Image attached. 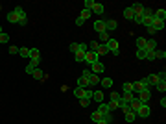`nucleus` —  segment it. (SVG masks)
<instances>
[{"instance_id": "obj_22", "label": "nucleus", "mask_w": 166, "mask_h": 124, "mask_svg": "<svg viewBox=\"0 0 166 124\" xmlns=\"http://www.w3.org/2000/svg\"><path fill=\"white\" fill-rule=\"evenodd\" d=\"M90 15H92V11L83 8V9H81V15H80V19H81V20H89V19H90Z\"/></svg>"}, {"instance_id": "obj_3", "label": "nucleus", "mask_w": 166, "mask_h": 124, "mask_svg": "<svg viewBox=\"0 0 166 124\" xmlns=\"http://www.w3.org/2000/svg\"><path fill=\"white\" fill-rule=\"evenodd\" d=\"M105 46H107V50L113 52L114 56H118V52H120V50H118V41H116V39H109V41L105 43Z\"/></svg>"}, {"instance_id": "obj_55", "label": "nucleus", "mask_w": 166, "mask_h": 124, "mask_svg": "<svg viewBox=\"0 0 166 124\" xmlns=\"http://www.w3.org/2000/svg\"><path fill=\"white\" fill-rule=\"evenodd\" d=\"M89 74H90V69H85V70H83V74H81V76H85V78H89Z\"/></svg>"}, {"instance_id": "obj_48", "label": "nucleus", "mask_w": 166, "mask_h": 124, "mask_svg": "<svg viewBox=\"0 0 166 124\" xmlns=\"http://www.w3.org/2000/svg\"><path fill=\"white\" fill-rule=\"evenodd\" d=\"M8 41H9V35L2 32V34H0V43H8Z\"/></svg>"}, {"instance_id": "obj_53", "label": "nucleus", "mask_w": 166, "mask_h": 124, "mask_svg": "<svg viewBox=\"0 0 166 124\" xmlns=\"http://www.w3.org/2000/svg\"><path fill=\"white\" fill-rule=\"evenodd\" d=\"M146 28H148V34H150V35H153V34H157V32L153 30V26H146Z\"/></svg>"}, {"instance_id": "obj_44", "label": "nucleus", "mask_w": 166, "mask_h": 124, "mask_svg": "<svg viewBox=\"0 0 166 124\" xmlns=\"http://www.w3.org/2000/svg\"><path fill=\"white\" fill-rule=\"evenodd\" d=\"M83 56H85V54H81V52H76V54H74V59H76L78 63H83Z\"/></svg>"}, {"instance_id": "obj_37", "label": "nucleus", "mask_w": 166, "mask_h": 124, "mask_svg": "<svg viewBox=\"0 0 166 124\" xmlns=\"http://www.w3.org/2000/svg\"><path fill=\"white\" fill-rule=\"evenodd\" d=\"M98 44H100L98 41H90V43H89L87 46L90 48V52H96V50H98Z\"/></svg>"}, {"instance_id": "obj_25", "label": "nucleus", "mask_w": 166, "mask_h": 124, "mask_svg": "<svg viewBox=\"0 0 166 124\" xmlns=\"http://www.w3.org/2000/svg\"><path fill=\"white\" fill-rule=\"evenodd\" d=\"M111 122H113V115H111V113H107V115H103V117H102V120H100V122H96V124H111Z\"/></svg>"}, {"instance_id": "obj_11", "label": "nucleus", "mask_w": 166, "mask_h": 124, "mask_svg": "<svg viewBox=\"0 0 166 124\" xmlns=\"http://www.w3.org/2000/svg\"><path fill=\"white\" fill-rule=\"evenodd\" d=\"M133 98H135V94H133V93H122V94H120V102L129 104V102L133 100Z\"/></svg>"}, {"instance_id": "obj_56", "label": "nucleus", "mask_w": 166, "mask_h": 124, "mask_svg": "<svg viewBox=\"0 0 166 124\" xmlns=\"http://www.w3.org/2000/svg\"><path fill=\"white\" fill-rule=\"evenodd\" d=\"M133 20H135V22H137V24H142V17H135V19H133Z\"/></svg>"}, {"instance_id": "obj_4", "label": "nucleus", "mask_w": 166, "mask_h": 124, "mask_svg": "<svg viewBox=\"0 0 166 124\" xmlns=\"http://www.w3.org/2000/svg\"><path fill=\"white\" fill-rule=\"evenodd\" d=\"M150 113H151L150 106H148V104H142V106H140V109L137 111V117H142V119H148V117H150Z\"/></svg>"}, {"instance_id": "obj_47", "label": "nucleus", "mask_w": 166, "mask_h": 124, "mask_svg": "<svg viewBox=\"0 0 166 124\" xmlns=\"http://www.w3.org/2000/svg\"><path fill=\"white\" fill-rule=\"evenodd\" d=\"M8 52H9L11 56H15V54H19V46H9V48H8Z\"/></svg>"}, {"instance_id": "obj_12", "label": "nucleus", "mask_w": 166, "mask_h": 124, "mask_svg": "<svg viewBox=\"0 0 166 124\" xmlns=\"http://www.w3.org/2000/svg\"><path fill=\"white\" fill-rule=\"evenodd\" d=\"M92 13H96V15H103V4H100V2H94V6H92V9H90Z\"/></svg>"}, {"instance_id": "obj_6", "label": "nucleus", "mask_w": 166, "mask_h": 124, "mask_svg": "<svg viewBox=\"0 0 166 124\" xmlns=\"http://www.w3.org/2000/svg\"><path fill=\"white\" fill-rule=\"evenodd\" d=\"M103 69H105V65L100 63V61H96V63H92V65H90V72H92V74H102Z\"/></svg>"}, {"instance_id": "obj_14", "label": "nucleus", "mask_w": 166, "mask_h": 124, "mask_svg": "<svg viewBox=\"0 0 166 124\" xmlns=\"http://www.w3.org/2000/svg\"><path fill=\"white\" fill-rule=\"evenodd\" d=\"M116 20H113V19H109V20H105V30L107 32H113V30H116Z\"/></svg>"}, {"instance_id": "obj_15", "label": "nucleus", "mask_w": 166, "mask_h": 124, "mask_svg": "<svg viewBox=\"0 0 166 124\" xmlns=\"http://www.w3.org/2000/svg\"><path fill=\"white\" fill-rule=\"evenodd\" d=\"M137 50H146V39L144 37H137Z\"/></svg>"}, {"instance_id": "obj_16", "label": "nucleus", "mask_w": 166, "mask_h": 124, "mask_svg": "<svg viewBox=\"0 0 166 124\" xmlns=\"http://www.w3.org/2000/svg\"><path fill=\"white\" fill-rule=\"evenodd\" d=\"M153 19H155V20H164V19H166V11H164V9L153 11Z\"/></svg>"}, {"instance_id": "obj_17", "label": "nucleus", "mask_w": 166, "mask_h": 124, "mask_svg": "<svg viewBox=\"0 0 166 124\" xmlns=\"http://www.w3.org/2000/svg\"><path fill=\"white\" fill-rule=\"evenodd\" d=\"M140 91H144V83H142V80H138V82H133V93H140Z\"/></svg>"}, {"instance_id": "obj_7", "label": "nucleus", "mask_w": 166, "mask_h": 124, "mask_svg": "<svg viewBox=\"0 0 166 124\" xmlns=\"http://www.w3.org/2000/svg\"><path fill=\"white\" fill-rule=\"evenodd\" d=\"M131 9H133L135 17H142V11H144V6H142L140 2H135V4L131 6Z\"/></svg>"}, {"instance_id": "obj_23", "label": "nucleus", "mask_w": 166, "mask_h": 124, "mask_svg": "<svg viewBox=\"0 0 166 124\" xmlns=\"http://www.w3.org/2000/svg\"><path fill=\"white\" fill-rule=\"evenodd\" d=\"M8 20L13 22V24H19V15H17L15 11H9V13H8Z\"/></svg>"}, {"instance_id": "obj_34", "label": "nucleus", "mask_w": 166, "mask_h": 124, "mask_svg": "<svg viewBox=\"0 0 166 124\" xmlns=\"http://www.w3.org/2000/svg\"><path fill=\"white\" fill-rule=\"evenodd\" d=\"M122 93H133V83L126 82V83L122 85Z\"/></svg>"}, {"instance_id": "obj_2", "label": "nucleus", "mask_w": 166, "mask_h": 124, "mask_svg": "<svg viewBox=\"0 0 166 124\" xmlns=\"http://www.w3.org/2000/svg\"><path fill=\"white\" fill-rule=\"evenodd\" d=\"M98 61V54L96 52H85V56H83V63H87V65H92V63H96Z\"/></svg>"}, {"instance_id": "obj_38", "label": "nucleus", "mask_w": 166, "mask_h": 124, "mask_svg": "<svg viewBox=\"0 0 166 124\" xmlns=\"http://www.w3.org/2000/svg\"><path fill=\"white\" fill-rule=\"evenodd\" d=\"M100 83H102L103 87H111V85H113V78H103V80H100Z\"/></svg>"}, {"instance_id": "obj_40", "label": "nucleus", "mask_w": 166, "mask_h": 124, "mask_svg": "<svg viewBox=\"0 0 166 124\" xmlns=\"http://www.w3.org/2000/svg\"><path fill=\"white\" fill-rule=\"evenodd\" d=\"M111 37H109V34L107 32H103V34H100V41H102V44H105L107 41H109Z\"/></svg>"}, {"instance_id": "obj_30", "label": "nucleus", "mask_w": 166, "mask_h": 124, "mask_svg": "<svg viewBox=\"0 0 166 124\" xmlns=\"http://www.w3.org/2000/svg\"><path fill=\"white\" fill-rule=\"evenodd\" d=\"M135 119H137V113H133V111H126V122H135Z\"/></svg>"}, {"instance_id": "obj_24", "label": "nucleus", "mask_w": 166, "mask_h": 124, "mask_svg": "<svg viewBox=\"0 0 166 124\" xmlns=\"http://www.w3.org/2000/svg\"><path fill=\"white\" fill-rule=\"evenodd\" d=\"M98 111H100L102 115H107V113H111V109H109V106H107L105 102H102V104L98 106Z\"/></svg>"}, {"instance_id": "obj_27", "label": "nucleus", "mask_w": 166, "mask_h": 124, "mask_svg": "<svg viewBox=\"0 0 166 124\" xmlns=\"http://www.w3.org/2000/svg\"><path fill=\"white\" fill-rule=\"evenodd\" d=\"M107 52H109V50H107V46L100 43V44H98V50H96V54H98V58H100V56H105Z\"/></svg>"}, {"instance_id": "obj_31", "label": "nucleus", "mask_w": 166, "mask_h": 124, "mask_svg": "<svg viewBox=\"0 0 166 124\" xmlns=\"http://www.w3.org/2000/svg\"><path fill=\"white\" fill-rule=\"evenodd\" d=\"M146 82H148L150 85H155V83L159 82V78H157V74H150V76L146 78Z\"/></svg>"}, {"instance_id": "obj_26", "label": "nucleus", "mask_w": 166, "mask_h": 124, "mask_svg": "<svg viewBox=\"0 0 166 124\" xmlns=\"http://www.w3.org/2000/svg\"><path fill=\"white\" fill-rule=\"evenodd\" d=\"M89 83L90 85H96V83H100V78H98V74H89Z\"/></svg>"}, {"instance_id": "obj_54", "label": "nucleus", "mask_w": 166, "mask_h": 124, "mask_svg": "<svg viewBox=\"0 0 166 124\" xmlns=\"http://www.w3.org/2000/svg\"><path fill=\"white\" fill-rule=\"evenodd\" d=\"M83 22H85V20H81V19L78 17V19H76V26H83Z\"/></svg>"}, {"instance_id": "obj_45", "label": "nucleus", "mask_w": 166, "mask_h": 124, "mask_svg": "<svg viewBox=\"0 0 166 124\" xmlns=\"http://www.w3.org/2000/svg\"><path fill=\"white\" fill-rule=\"evenodd\" d=\"M83 6H85V9H92V6H94V0H85V2H83Z\"/></svg>"}, {"instance_id": "obj_57", "label": "nucleus", "mask_w": 166, "mask_h": 124, "mask_svg": "<svg viewBox=\"0 0 166 124\" xmlns=\"http://www.w3.org/2000/svg\"><path fill=\"white\" fill-rule=\"evenodd\" d=\"M0 34H2V26H0Z\"/></svg>"}, {"instance_id": "obj_29", "label": "nucleus", "mask_w": 166, "mask_h": 124, "mask_svg": "<svg viewBox=\"0 0 166 124\" xmlns=\"http://www.w3.org/2000/svg\"><path fill=\"white\" fill-rule=\"evenodd\" d=\"M19 56H22V58H30V48H26V46L19 48Z\"/></svg>"}, {"instance_id": "obj_39", "label": "nucleus", "mask_w": 166, "mask_h": 124, "mask_svg": "<svg viewBox=\"0 0 166 124\" xmlns=\"http://www.w3.org/2000/svg\"><path fill=\"white\" fill-rule=\"evenodd\" d=\"M78 48H80V43H70V46H68V50L72 52V54H76V52H78Z\"/></svg>"}, {"instance_id": "obj_5", "label": "nucleus", "mask_w": 166, "mask_h": 124, "mask_svg": "<svg viewBox=\"0 0 166 124\" xmlns=\"http://www.w3.org/2000/svg\"><path fill=\"white\" fill-rule=\"evenodd\" d=\"M137 98L140 100V104H148V102H150V98H151V93H150V91H140Z\"/></svg>"}, {"instance_id": "obj_10", "label": "nucleus", "mask_w": 166, "mask_h": 124, "mask_svg": "<svg viewBox=\"0 0 166 124\" xmlns=\"http://www.w3.org/2000/svg\"><path fill=\"white\" fill-rule=\"evenodd\" d=\"M78 87H80V89H89V87H90V83H89V78H85V76H80V80H78Z\"/></svg>"}, {"instance_id": "obj_1", "label": "nucleus", "mask_w": 166, "mask_h": 124, "mask_svg": "<svg viewBox=\"0 0 166 124\" xmlns=\"http://www.w3.org/2000/svg\"><path fill=\"white\" fill-rule=\"evenodd\" d=\"M74 96L78 98V100H81V98H85V100H92V91L90 89H80V87H76L74 89Z\"/></svg>"}, {"instance_id": "obj_18", "label": "nucleus", "mask_w": 166, "mask_h": 124, "mask_svg": "<svg viewBox=\"0 0 166 124\" xmlns=\"http://www.w3.org/2000/svg\"><path fill=\"white\" fill-rule=\"evenodd\" d=\"M151 26H153L155 32H161V30H164V20H155V19H153V24H151Z\"/></svg>"}, {"instance_id": "obj_33", "label": "nucleus", "mask_w": 166, "mask_h": 124, "mask_svg": "<svg viewBox=\"0 0 166 124\" xmlns=\"http://www.w3.org/2000/svg\"><path fill=\"white\" fill-rule=\"evenodd\" d=\"M32 76H33L35 80H42V78H44V74H42V70H41V69H35Z\"/></svg>"}, {"instance_id": "obj_41", "label": "nucleus", "mask_w": 166, "mask_h": 124, "mask_svg": "<svg viewBox=\"0 0 166 124\" xmlns=\"http://www.w3.org/2000/svg\"><path fill=\"white\" fill-rule=\"evenodd\" d=\"M146 59L148 61H153L155 59V50H146Z\"/></svg>"}, {"instance_id": "obj_52", "label": "nucleus", "mask_w": 166, "mask_h": 124, "mask_svg": "<svg viewBox=\"0 0 166 124\" xmlns=\"http://www.w3.org/2000/svg\"><path fill=\"white\" fill-rule=\"evenodd\" d=\"M111 100H118V102H120V94H118V93H111Z\"/></svg>"}, {"instance_id": "obj_19", "label": "nucleus", "mask_w": 166, "mask_h": 124, "mask_svg": "<svg viewBox=\"0 0 166 124\" xmlns=\"http://www.w3.org/2000/svg\"><path fill=\"white\" fill-rule=\"evenodd\" d=\"M146 50H157V41L155 39H146Z\"/></svg>"}, {"instance_id": "obj_32", "label": "nucleus", "mask_w": 166, "mask_h": 124, "mask_svg": "<svg viewBox=\"0 0 166 124\" xmlns=\"http://www.w3.org/2000/svg\"><path fill=\"white\" fill-rule=\"evenodd\" d=\"M107 106H109V109H111V111H114V109H120V102H118V100H111Z\"/></svg>"}, {"instance_id": "obj_36", "label": "nucleus", "mask_w": 166, "mask_h": 124, "mask_svg": "<svg viewBox=\"0 0 166 124\" xmlns=\"http://www.w3.org/2000/svg\"><path fill=\"white\" fill-rule=\"evenodd\" d=\"M32 58H41L39 48H30V59H32Z\"/></svg>"}, {"instance_id": "obj_21", "label": "nucleus", "mask_w": 166, "mask_h": 124, "mask_svg": "<svg viewBox=\"0 0 166 124\" xmlns=\"http://www.w3.org/2000/svg\"><path fill=\"white\" fill-rule=\"evenodd\" d=\"M102 117H103V115H102V113H100L98 109L90 113V120H92V122H100V120H102Z\"/></svg>"}, {"instance_id": "obj_49", "label": "nucleus", "mask_w": 166, "mask_h": 124, "mask_svg": "<svg viewBox=\"0 0 166 124\" xmlns=\"http://www.w3.org/2000/svg\"><path fill=\"white\" fill-rule=\"evenodd\" d=\"M89 104H90V100H85V98H81V100H80V106L81 108H89Z\"/></svg>"}, {"instance_id": "obj_9", "label": "nucleus", "mask_w": 166, "mask_h": 124, "mask_svg": "<svg viewBox=\"0 0 166 124\" xmlns=\"http://www.w3.org/2000/svg\"><path fill=\"white\" fill-rule=\"evenodd\" d=\"M140 106H142V104H140V100H138V98H137V96H135V98H133V100L129 102V109H131L133 113H137V111L140 109Z\"/></svg>"}, {"instance_id": "obj_28", "label": "nucleus", "mask_w": 166, "mask_h": 124, "mask_svg": "<svg viewBox=\"0 0 166 124\" xmlns=\"http://www.w3.org/2000/svg\"><path fill=\"white\" fill-rule=\"evenodd\" d=\"M142 19H153V9L151 8H144V11H142Z\"/></svg>"}, {"instance_id": "obj_43", "label": "nucleus", "mask_w": 166, "mask_h": 124, "mask_svg": "<svg viewBox=\"0 0 166 124\" xmlns=\"http://www.w3.org/2000/svg\"><path fill=\"white\" fill-rule=\"evenodd\" d=\"M78 52H81V54H85V52H89V46H87L85 43H80V48H78Z\"/></svg>"}, {"instance_id": "obj_13", "label": "nucleus", "mask_w": 166, "mask_h": 124, "mask_svg": "<svg viewBox=\"0 0 166 124\" xmlns=\"http://www.w3.org/2000/svg\"><path fill=\"white\" fill-rule=\"evenodd\" d=\"M92 100H96L98 104L103 102V91H92Z\"/></svg>"}, {"instance_id": "obj_20", "label": "nucleus", "mask_w": 166, "mask_h": 124, "mask_svg": "<svg viewBox=\"0 0 166 124\" xmlns=\"http://www.w3.org/2000/svg\"><path fill=\"white\" fill-rule=\"evenodd\" d=\"M124 19H126V20H133V19H135V13H133V9H131V6L124 9Z\"/></svg>"}, {"instance_id": "obj_8", "label": "nucleus", "mask_w": 166, "mask_h": 124, "mask_svg": "<svg viewBox=\"0 0 166 124\" xmlns=\"http://www.w3.org/2000/svg\"><path fill=\"white\" fill-rule=\"evenodd\" d=\"M94 32H98V34L107 32L105 30V20H96V22H94Z\"/></svg>"}, {"instance_id": "obj_46", "label": "nucleus", "mask_w": 166, "mask_h": 124, "mask_svg": "<svg viewBox=\"0 0 166 124\" xmlns=\"http://www.w3.org/2000/svg\"><path fill=\"white\" fill-rule=\"evenodd\" d=\"M137 59H146V50H137Z\"/></svg>"}, {"instance_id": "obj_51", "label": "nucleus", "mask_w": 166, "mask_h": 124, "mask_svg": "<svg viewBox=\"0 0 166 124\" xmlns=\"http://www.w3.org/2000/svg\"><path fill=\"white\" fill-rule=\"evenodd\" d=\"M157 78H159V82H164V80H166V72H164V70L159 72V74H157Z\"/></svg>"}, {"instance_id": "obj_50", "label": "nucleus", "mask_w": 166, "mask_h": 124, "mask_svg": "<svg viewBox=\"0 0 166 124\" xmlns=\"http://www.w3.org/2000/svg\"><path fill=\"white\" fill-rule=\"evenodd\" d=\"M35 69H37V67H33V65H26V74H33Z\"/></svg>"}, {"instance_id": "obj_35", "label": "nucleus", "mask_w": 166, "mask_h": 124, "mask_svg": "<svg viewBox=\"0 0 166 124\" xmlns=\"http://www.w3.org/2000/svg\"><path fill=\"white\" fill-rule=\"evenodd\" d=\"M155 87H157V91H159V93H164V91H166V82H157V83H155Z\"/></svg>"}, {"instance_id": "obj_42", "label": "nucleus", "mask_w": 166, "mask_h": 124, "mask_svg": "<svg viewBox=\"0 0 166 124\" xmlns=\"http://www.w3.org/2000/svg\"><path fill=\"white\" fill-rule=\"evenodd\" d=\"M164 58H166L164 50H155V59H164Z\"/></svg>"}]
</instances>
